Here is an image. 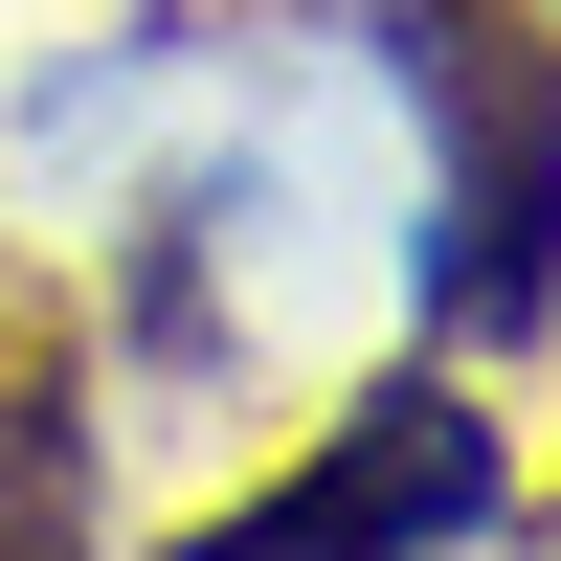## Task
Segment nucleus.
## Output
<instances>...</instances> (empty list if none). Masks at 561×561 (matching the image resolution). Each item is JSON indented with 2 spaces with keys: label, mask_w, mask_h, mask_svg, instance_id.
<instances>
[{
  "label": "nucleus",
  "mask_w": 561,
  "mask_h": 561,
  "mask_svg": "<svg viewBox=\"0 0 561 561\" xmlns=\"http://www.w3.org/2000/svg\"><path fill=\"white\" fill-rule=\"evenodd\" d=\"M404 90H427V135H449L427 337H517L561 293V45H517L494 0H404Z\"/></svg>",
  "instance_id": "f257e3e1"
},
{
  "label": "nucleus",
  "mask_w": 561,
  "mask_h": 561,
  "mask_svg": "<svg viewBox=\"0 0 561 561\" xmlns=\"http://www.w3.org/2000/svg\"><path fill=\"white\" fill-rule=\"evenodd\" d=\"M472 517H494V427L449 382H404V404H359L293 494H248V517L180 539V561H427V539H472Z\"/></svg>",
  "instance_id": "f03ea898"
}]
</instances>
